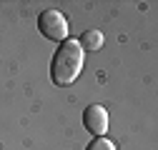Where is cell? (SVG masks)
<instances>
[{
    "instance_id": "4",
    "label": "cell",
    "mask_w": 158,
    "mask_h": 150,
    "mask_svg": "<svg viewBox=\"0 0 158 150\" xmlns=\"http://www.w3.org/2000/svg\"><path fill=\"white\" fill-rule=\"evenodd\" d=\"M83 45V50H98L103 45V33H98V30H88L83 33V40H78Z\"/></svg>"
},
{
    "instance_id": "5",
    "label": "cell",
    "mask_w": 158,
    "mask_h": 150,
    "mask_svg": "<svg viewBox=\"0 0 158 150\" xmlns=\"http://www.w3.org/2000/svg\"><path fill=\"white\" fill-rule=\"evenodd\" d=\"M85 150H115V145H113L108 138H95Z\"/></svg>"
},
{
    "instance_id": "1",
    "label": "cell",
    "mask_w": 158,
    "mask_h": 150,
    "mask_svg": "<svg viewBox=\"0 0 158 150\" xmlns=\"http://www.w3.org/2000/svg\"><path fill=\"white\" fill-rule=\"evenodd\" d=\"M83 60H85V50L78 40H63L60 48L53 55V65H50V78L55 85H73L78 80V75L83 70Z\"/></svg>"
},
{
    "instance_id": "2",
    "label": "cell",
    "mask_w": 158,
    "mask_h": 150,
    "mask_svg": "<svg viewBox=\"0 0 158 150\" xmlns=\"http://www.w3.org/2000/svg\"><path fill=\"white\" fill-rule=\"evenodd\" d=\"M38 28L48 40H55V43L68 40V20L58 10H43L40 18H38Z\"/></svg>"
},
{
    "instance_id": "3",
    "label": "cell",
    "mask_w": 158,
    "mask_h": 150,
    "mask_svg": "<svg viewBox=\"0 0 158 150\" xmlns=\"http://www.w3.org/2000/svg\"><path fill=\"white\" fill-rule=\"evenodd\" d=\"M83 125L85 130H90L93 135L103 138L106 130H108V110L103 105H88L83 112Z\"/></svg>"
}]
</instances>
